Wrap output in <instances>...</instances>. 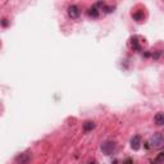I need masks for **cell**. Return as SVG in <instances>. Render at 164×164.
Masks as SVG:
<instances>
[{
    "instance_id": "cell-13",
    "label": "cell",
    "mask_w": 164,
    "mask_h": 164,
    "mask_svg": "<svg viewBox=\"0 0 164 164\" xmlns=\"http://www.w3.org/2000/svg\"><path fill=\"white\" fill-rule=\"evenodd\" d=\"M126 164H132V162H131V159H128V160H127V162H126Z\"/></svg>"
},
{
    "instance_id": "cell-3",
    "label": "cell",
    "mask_w": 164,
    "mask_h": 164,
    "mask_svg": "<svg viewBox=\"0 0 164 164\" xmlns=\"http://www.w3.org/2000/svg\"><path fill=\"white\" fill-rule=\"evenodd\" d=\"M30 154L28 153H22L14 158V164H27L30 160Z\"/></svg>"
},
{
    "instance_id": "cell-4",
    "label": "cell",
    "mask_w": 164,
    "mask_h": 164,
    "mask_svg": "<svg viewBox=\"0 0 164 164\" xmlns=\"http://www.w3.org/2000/svg\"><path fill=\"white\" fill-rule=\"evenodd\" d=\"M67 12H68V16L72 19H76V18L80 17V9H78V7H76V5H69Z\"/></svg>"
},
{
    "instance_id": "cell-9",
    "label": "cell",
    "mask_w": 164,
    "mask_h": 164,
    "mask_svg": "<svg viewBox=\"0 0 164 164\" xmlns=\"http://www.w3.org/2000/svg\"><path fill=\"white\" fill-rule=\"evenodd\" d=\"M153 164H164V153L158 154V156L153 160Z\"/></svg>"
},
{
    "instance_id": "cell-11",
    "label": "cell",
    "mask_w": 164,
    "mask_h": 164,
    "mask_svg": "<svg viewBox=\"0 0 164 164\" xmlns=\"http://www.w3.org/2000/svg\"><path fill=\"white\" fill-rule=\"evenodd\" d=\"M132 47L135 50H140L141 47H140V45H138V42H137V39L135 37V39H132Z\"/></svg>"
},
{
    "instance_id": "cell-10",
    "label": "cell",
    "mask_w": 164,
    "mask_h": 164,
    "mask_svg": "<svg viewBox=\"0 0 164 164\" xmlns=\"http://www.w3.org/2000/svg\"><path fill=\"white\" fill-rule=\"evenodd\" d=\"M132 18L137 22H141L144 19V13L142 12H140V13H132Z\"/></svg>"
},
{
    "instance_id": "cell-14",
    "label": "cell",
    "mask_w": 164,
    "mask_h": 164,
    "mask_svg": "<svg viewBox=\"0 0 164 164\" xmlns=\"http://www.w3.org/2000/svg\"><path fill=\"white\" fill-rule=\"evenodd\" d=\"M89 164H98V163H96V162H94V163H89Z\"/></svg>"
},
{
    "instance_id": "cell-8",
    "label": "cell",
    "mask_w": 164,
    "mask_h": 164,
    "mask_svg": "<svg viewBox=\"0 0 164 164\" xmlns=\"http://www.w3.org/2000/svg\"><path fill=\"white\" fill-rule=\"evenodd\" d=\"M89 16L92 17V18H98L99 17V10L96 9V5H94V7H91L89 9Z\"/></svg>"
},
{
    "instance_id": "cell-7",
    "label": "cell",
    "mask_w": 164,
    "mask_h": 164,
    "mask_svg": "<svg viewBox=\"0 0 164 164\" xmlns=\"http://www.w3.org/2000/svg\"><path fill=\"white\" fill-rule=\"evenodd\" d=\"M95 128V123L94 122H91V120H86V122L83 123V130L89 132V131H92Z\"/></svg>"
},
{
    "instance_id": "cell-2",
    "label": "cell",
    "mask_w": 164,
    "mask_h": 164,
    "mask_svg": "<svg viewBox=\"0 0 164 164\" xmlns=\"http://www.w3.org/2000/svg\"><path fill=\"white\" fill-rule=\"evenodd\" d=\"M115 150V142L114 141H105L101 144V151L105 155H110Z\"/></svg>"
},
{
    "instance_id": "cell-5",
    "label": "cell",
    "mask_w": 164,
    "mask_h": 164,
    "mask_svg": "<svg viewBox=\"0 0 164 164\" xmlns=\"http://www.w3.org/2000/svg\"><path fill=\"white\" fill-rule=\"evenodd\" d=\"M140 144H141V138H140V136H137V135L133 136L132 140H131V148L135 151H137L140 149Z\"/></svg>"
},
{
    "instance_id": "cell-6",
    "label": "cell",
    "mask_w": 164,
    "mask_h": 164,
    "mask_svg": "<svg viewBox=\"0 0 164 164\" xmlns=\"http://www.w3.org/2000/svg\"><path fill=\"white\" fill-rule=\"evenodd\" d=\"M154 120H155L156 126H163V124H164V113H158V114H155Z\"/></svg>"
},
{
    "instance_id": "cell-1",
    "label": "cell",
    "mask_w": 164,
    "mask_h": 164,
    "mask_svg": "<svg viewBox=\"0 0 164 164\" xmlns=\"http://www.w3.org/2000/svg\"><path fill=\"white\" fill-rule=\"evenodd\" d=\"M149 144L154 149H162V148H164V136L162 133H155V135L150 137Z\"/></svg>"
},
{
    "instance_id": "cell-12",
    "label": "cell",
    "mask_w": 164,
    "mask_h": 164,
    "mask_svg": "<svg viewBox=\"0 0 164 164\" xmlns=\"http://www.w3.org/2000/svg\"><path fill=\"white\" fill-rule=\"evenodd\" d=\"M8 25H9L8 19H7V18H3V19H2V26L3 27H8Z\"/></svg>"
}]
</instances>
